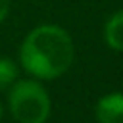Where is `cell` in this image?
I'll return each instance as SVG.
<instances>
[{
  "instance_id": "277c9868",
  "label": "cell",
  "mask_w": 123,
  "mask_h": 123,
  "mask_svg": "<svg viewBox=\"0 0 123 123\" xmlns=\"http://www.w3.org/2000/svg\"><path fill=\"white\" fill-rule=\"evenodd\" d=\"M104 40L111 50L123 52V10L115 12L104 27Z\"/></svg>"
},
{
  "instance_id": "6da1fadb",
  "label": "cell",
  "mask_w": 123,
  "mask_h": 123,
  "mask_svg": "<svg viewBox=\"0 0 123 123\" xmlns=\"http://www.w3.org/2000/svg\"><path fill=\"white\" fill-rule=\"evenodd\" d=\"M73 40L58 25H38L21 42L19 60L27 73L37 79H56L73 62Z\"/></svg>"
},
{
  "instance_id": "3957f363",
  "label": "cell",
  "mask_w": 123,
  "mask_h": 123,
  "mask_svg": "<svg viewBox=\"0 0 123 123\" xmlns=\"http://www.w3.org/2000/svg\"><path fill=\"white\" fill-rule=\"evenodd\" d=\"M96 117L100 123H123V92H110L96 104Z\"/></svg>"
},
{
  "instance_id": "7a4b0ae2",
  "label": "cell",
  "mask_w": 123,
  "mask_h": 123,
  "mask_svg": "<svg viewBox=\"0 0 123 123\" xmlns=\"http://www.w3.org/2000/svg\"><path fill=\"white\" fill-rule=\"evenodd\" d=\"M10 111L19 123H46L50 115V96L42 85L31 79L17 81L8 96Z\"/></svg>"
},
{
  "instance_id": "5b68a950",
  "label": "cell",
  "mask_w": 123,
  "mask_h": 123,
  "mask_svg": "<svg viewBox=\"0 0 123 123\" xmlns=\"http://www.w3.org/2000/svg\"><path fill=\"white\" fill-rule=\"evenodd\" d=\"M17 77V65L10 58H0V90L10 86Z\"/></svg>"
},
{
  "instance_id": "52a82bcc",
  "label": "cell",
  "mask_w": 123,
  "mask_h": 123,
  "mask_svg": "<svg viewBox=\"0 0 123 123\" xmlns=\"http://www.w3.org/2000/svg\"><path fill=\"white\" fill-rule=\"evenodd\" d=\"M0 115H2V108H0Z\"/></svg>"
},
{
  "instance_id": "8992f818",
  "label": "cell",
  "mask_w": 123,
  "mask_h": 123,
  "mask_svg": "<svg viewBox=\"0 0 123 123\" xmlns=\"http://www.w3.org/2000/svg\"><path fill=\"white\" fill-rule=\"evenodd\" d=\"M8 12H10V0H0V23L6 19Z\"/></svg>"
}]
</instances>
